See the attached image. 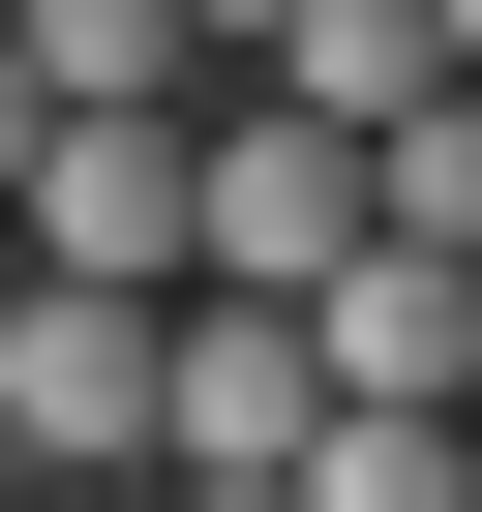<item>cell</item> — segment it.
<instances>
[{
  "instance_id": "obj_1",
  "label": "cell",
  "mask_w": 482,
  "mask_h": 512,
  "mask_svg": "<svg viewBox=\"0 0 482 512\" xmlns=\"http://www.w3.org/2000/svg\"><path fill=\"white\" fill-rule=\"evenodd\" d=\"M151 392H181V302H121V272H31V302H0V422H31V482H121Z\"/></svg>"
},
{
  "instance_id": "obj_2",
  "label": "cell",
  "mask_w": 482,
  "mask_h": 512,
  "mask_svg": "<svg viewBox=\"0 0 482 512\" xmlns=\"http://www.w3.org/2000/svg\"><path fill=\"white\" fill-rule=\"evenodd\" d=\"M31 272L211 302V121H61V151H31Z\"/></svg>"
},
{
  "instance_id": "obj_3",
  "label": "cell",
  "mask_w": 482,
  "mask_h": 512,
  "mask_svg": "<svg viewBox=\"0 0 482 512\" xmlns=\"http://www.w3.org/2000/svg\"><path fill=\"white\" fill-rule=\"evenodd\" d=\"M362 241H392L362 211V121H272V91L211 121V302H332Z\"/></svg>"
},
{
  "instance_id": "obj_4",
  "label": "cell",
  "mask_w": 482,
  "mask_h": 512,
  "mask_svg": "<svg viewBox=\"0 0 482 512\" xmlns=\"http://www.w3.org/2000/svg\"><path fill=\"white\" fill-rule=\"evenodd\" d=\"M151 452H181V482H302V452H332V332H302V302H181Z\"/></svg>"
},
{
  "instance_id": "obj_5",
  "label": "cell",
  "mask_w": 482,
  "mask_h": 512,
  "mask_svg": "<svg viewBox=\"0 0 482 512\" xmlns=\"http://www.w3.org/2000/svg\"><path fill=\"white\" fill-rule=\"evenodd\" d=\"M302 332H332V422H482V272L452 241H362Z\"/></svg>"
},
{
  "instance_id": "obj_6",
  "label": "cell",
  "mask_w": 482,
  "mask_h": 512,
  "mask_svg": "<svg viewBox=\"0 0 482 512\" xmlns=\"http://www.w3.org/2000/svg\"><path fill=\"white\" fill-rule=\"evenodd\" d=\"M241 91H272V121H362V151H392V121L452 91V0H302V31L241 61Z\"/></svg>"
},
{
  "instance_id": "obj_7",
  "label": "cell",
  "mask_w": 482,
  "mask_h": 512,
  "mask_svg": "<svg viewBox=\"0 0 482 512\" xmlns=\"http://www.w3.org/2000/svg\"><path fill=\"white\" fill-rule=\"evenodd\" d=\"M0 31H31V91H61V121H181V91H211L181 0H0Z\"/></svg>"
},
{
  "instance_id": "obj_8",
  "label": "cell",
  "mask_w": 482,
  "mask_h": 512,
  "mask_svg": "<svg viewBox=\"0 0 482 512\" xmlns=\"http://www.w3.org/2000/svg\"><path fill=\"white\" fill-rule=\"evenodd\" d=\"M362 211H392V241H452V272H482V91H422V121L362 151Z\"/></svg>"
},
{
  "instance_id": "obj_9",
  "label": "cell",
  "mask_w": 482,
  "mask_h": 512,
  "mask_svg": "<svg viewBox=\"0 0 482 512\" xmlns=\"http://www.w3.org/2000/svg\"><path fill=\"white\" fill-rule=\"evenodd\" d=\"M302 512H482V422H332Z\"/></svg>"
},
{
  "instance_id": "obj_10",
  "label": "cell",
  "mask_w": 482,
  "mask_h": 512,
  "mask_svg": "<svg viewBox=\"0 0 482 512\" xmlns=\"http://www.w3.org/2000/svg\"><path fill=\"white\" fill-rule=\"evenodd\" d=\"M31 151H61V91H31V31H0V211H31Z\"/></svg>"
},
{
  "instance_id": "obj_11",
  "label": "cell",
  "mask_w": 482,
  "mask_h": 512,
  "mask_svg": "<svg viewBox=\"0 0 482 512\" xmlns=\"http://www.w3.org/2000/svg\"><path fill=\"white\" fill-rule=\"evenodd\" d=\"M181 31H211V61H272V31H302V0H181Z\"/></svg>"
},
{
  "instance_id": "obj_12",
  "label": "cell",
  "mask_w": 482,
  "mask_h": 512,
  "mask_svg": "<svg viewBox=\"0 0 482 512\" xmlns=\"http://www.w3.org/2000/svg\"><path fill=\"white\" fill-rule=\"evenodd\" d=\"M181 512H302V482H181Z\"/></svg>"
},
{
  "instance_id": "obj_13",
  "label": "cell",
  "mask_w": 482,
  "mask_h": 512,
  "mask_svg": "<svg viewBox=\"0 0 482 512\" xmlns=\"http://www.w3.org/2000/svg\"><path fill=\"white\" fill-rule=\"evenodd\" d=\"M0 302H31V211H0Z\"/></svg>"
},
{
  "instance_id": "obj_14",
  "label": "cell",
  "mask_w": 482,
  "mask_h": 512,
  "mask_svg": "<svg viewBox=\"0 0 482 512\" xmlns=\"http://www.w3.org/2000/svg\"><path fill=\"white\" fill-rule=\"evenodd\" d=\"M0 512H31V422H0Z\"/></svg>"
},
{
  "instance_id": "obj_15",
  "label": "cell",
  "mask_w": 482,
  "mask_h": 512,
  "mask_svg": "<svg viewBox=\"0 0 482 512\" xmlns=\"http://www.w3.org/2000/svg\"><path fill=\"white\" fill-rule=\"evenodd\" d=\"M452 91H482V0H452Z\"/></svg>"
}]
</instances>
